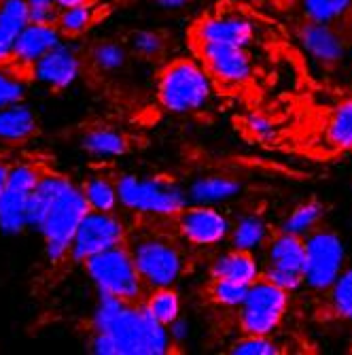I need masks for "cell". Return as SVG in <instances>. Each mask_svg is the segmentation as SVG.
<instances>
[{
  "label": "cell",
  "mask_w": 352,
  "mask_h": 355,
  "mask_svg": "<svg viewBox=\"0 0 352 355\" xmlns=\"http://www.w3.org/2000/svg\"><path fill=\"white\" fill-rule=\"evenodd\" d=\"M323 215H325V207L321 202L308 200V202L295 207L289 215H286V219L280 225V230L297 234V236H306L312 230H316V225L321 223Z\"/></svg>",
  "instance_id": "484cf974"
},
{
  "label": "cell",
  "mask_w": 352,
  "mask_h": 355,
  "mask_svg": "<svg viewBox=\"0 0 352 355\" xmlns=\"http://www.w3.org/2000/svg\"><path fill=\"white\" fill-rule=\"evenodd\" d=\"M230 236H232L234 249L252 251L268 241V223L257 215H246L238 219L236 225H232Z\"/></svg>",
  "instance_id": "d4e9b609"
},
{
  "label": "cell",
  "mask_w": 352,
  "mask_h": 355,
  "mask_svg": "<svg viewBox=\"0 0 352 355\" xmlns=\"http://www.w3.org/2000/svg\"><path fill=\"white\" fill-rule=\"evenodd\" d=\"M87 211H89V205L83 196V191L73 181L64 187L49 205L37 230L43 234L47 255L53 264L62 262L64 257H68L75 232L79 228L81 219L87 215Z\"/></svg>",
  "instance_id": "3957f363"
},
{
  "label": "cell",
  "mask_w": 352,
  "mask_h": 355,
  "mask_svg": "<svg viewBox=\"0 0 352 355\" xmlns=\"http://www.w3.org/2000/svg\"><path fill=\"white\" fill-rule=\"evenodd\" d=\"M81 145L93 157H115L125 153L127 149L125 137L113 130V128H93V130H87Z\"/></svg>",
  "instance_id": "603a6c76"
},
{
  "label": "cell",
  "mask_w": 352,
  "mask_h": 355,
  "mask_svg": "<svg viewBox=\"0 0 352 355\" xmlns=\"http://www.w3.org/2000/svg\"><path fill=\"white\" fill-rule=\"evenodd\" d=\"M174 217L180 236L196 247H214L232 232L230 219L210 205L183 207Z\"/></svg>",
  "instance_id": "30bf717a"
},
{
  "label": "cell",
  "mask_w": 352,
  "mask_h": 355,
  "mask_svg": "<svg viewBox=\"0 0 352 355\" xmlns=\"http://www.w3.org/2000/svg\"><path fill=\"white\" fill-rule=\"evenodd\" d=\"M145 311L159 321L162 326H172L176 319H180V296L174 292L170 285L166 287H153L151 294L147 296V300L142 302Z\"/></svg>",
  "instance_id": "7402d4cb"
},
{
  "label": "cell",
  "mask_w": 352,
  "mask_h": 355,
  "mask_svg": "<svg viewBox=\"0 0 352 355\" xmlns=\"http://www.w3.org/2000/svg\"><path fill=\"white\" fill-rule=\"evenodd\" d=\"M37 130V117L28 107L15 103L0 109V141H26Z\"/></svg>",
  "instance_id": "ffe728a7"
},
{
  "label": "cell",
  "mask_w": 352,
  "mask_h": 355,
  "mask_svg": "<svg viewBox=\"0 0 352 355\" xmlns=\"http://www.w3.org/2000/svg\"><path fill=\"white\" fill-rule=\"evenodd\" d=\"M289 309V294L266 279L248 285L244 302L240 304V330L244 334L270 336L284 319Z\"/></svg>",
  "instance_id": "8992f818"
},
{
  "label": "cell",
  "mask_w": 352,
  "mask_h": 355,
  "mask_svg": "<svg viewBox=\"0 0 352 355\" xmlns=\"http://www.w3.org/2000/svg\"><path fill=\"white\" fill-rule=\"evenodd\" d=\"M93 19H95L93 7H91V0H89V3H83V5L59 9L55 26H57L62 37H77L93 24Z\"/></svg>",
  "instance_id": "f1b7e54d"
},
{
  "label": "cell",
  "mask_w": 352,
  "mask_h": 355,
  "mask_svg": "<svg viewBox=\"0 0 352 355\" xmlns=\"http://www.w3.org/2000/svg\"><path fill=\"white\" fill-rule=\"evenodd\" d=\"M196 37L198 43H230L246 47L254 37V28L240 13H219L198 24Z\"/></svg>",
  "instance_id": "2e32d148"
},
{
  "label": "cell",
  "mask_w": 352,
  "mask_h": 355,
  "mask_svg": "<svg viewBox=\"0 0 352 355\" xmlns=\"http://www.w3.org/2000/svg\"><path fill=\"white\" fill-rule=\"evenodd\" d=\"M200 53L206 73L223 83L240 85L252 73V62L246 47L230 43H200Z\"/></svg>",
  "instance_id": "7c38bea8"
},
{
  "label": "cell",
  "mask_w": 352,
  "mask_h": 355,
  "mask_svg": "<svg viewBox=\"0 0 352 355\" xmlns=\"http://www.w3.org/2000/svg\"><path fill=\"white\" fill-rule=\"evenodd\" d=\"M89 58H91V64L100 73H115V71H119V69L125 67V62H127V49L121 43L102 41V43H98V45L91 49Z\"/></svg>",
  "instance_id": "f546056e"
},
{
  "label": "cell",
  "mask_w": 352,
  "mask_h": 355,
  "mask_svg": "<svg viewBox=\"0 0 352 355\" xmlns=\"http://www.w3.org/2000/svg\"><path fill=\"white\" fill-rule=\"evenodd\" d=\"M304 13L310 21L340 24L352 15V0H302Z\"/></svg>",
  "instance_id": "4316f807"
},
{
  "label": "cell",
  "mask_w": 352,
  "mask_h": 355,
  "mask_svg": "<svg viewBox=\"0 0 352 355\" xmlns=\"http://www.w3.org/2000/svg\"><path fill=\"white\" fill-rule=\"evenodd\" d=\"M327 139L335 149H352V98L344 101L331 115L327 125Z\"/></svg>",
  "instance_id": "83f0119b"
},
{
  "label": "cell",
  "mask_w": 352,
  "mask_h": 355,
  "mask_svg": "<svg viewBox=\"0 0 352 355\" xmlns=\"http://www.w3.org/2000/svg\"><path fill=\"white\" fill-rule=\"evenodd\" d=\"M59 9H66V7H75V5H83L89 3V0H55Z\"/></svg>",
  "instance_id": "ab89813d"
},
{
  "label": "cell",
  "mask_w": 352,
  "mask_h": 355,
  "mask_svg": "<svg viewBox=\"0 0 352 355\" xmlns=\"http://www.w3.org/2000/svg\"><path fill=\"white\" fill-rule=\"evenodd\" d=\"M248 123H250V128L254 132H257L259 137H268V135H272V123L266 119V117H261V115H252L250 119H248Z\"/></svg>",
  "instance_id": "74e56055"
},
{
  "label": "cell",
  "mask_w": 352,
  "mask_h": 355,
  "mask_svg": "<svg viewBox=\"0 0 352 355\" xmlns=\"http://www.w3.org/2000/svg\"><path fill=\"white\" fill-rule=\"evenodd\" d=\"M62 35L55 24H35L28 21L26 28L19 32V37L13 45L11 51V60L9 64L17 69H32L35 62L45 55L51 47H55L59 43Z\"/></svg>",
  "instance_id": "5bb4252c"
},
{
  "label": "cell",
  "mask_w": 352,
  "mask_h": 355,
  "mask_svg": "<svg viewBox=\"0 0 352 355\" xmlns=\"http://www.w3.org/2000/svg\"><path fill=\"white\" fill-rule=\"evenodd\" d=\"M28 21L26 0H3L0 3V64H9L13 45Z\"/></svg>",
  "instance_id": "d6986e66"
},
{
  "label": "cell",
  "mask_w": 352,
  "mask_h": 355,
  "mask_svg": "<svg viewBox=\"0 0 352 355\" xmlns=\"http://www.w3.org/2000/svg\"><path fill=\"white\" fill-rule=\"evenodd\" d=\"M246 289L248 285L238 283V281H230V279H212L208 294L210 298L221 304V306H228V309H236L244 302L246 296Z\"/></svg>",
  "instance_id": "d6a6232c"
},
{
  "label": "cell",
  "mask_w": 352,
  "mask_h": 355,
  "mask_svg": "<svg viewBox=\"0 0 352 355\" xmlns=\"http://www.w3.org/2000/svg\"><path fill=\"white\" fill-rule=\"evenodd\" d=\"M327 292H329L331 311L340 319L352 321V268L342 270Z\"/></svg>",
  "instance_id": "4dcf8cb0"
},
{
  "label": "cell",
  "mask_w": 352,
  "mask_h": 355,
  "mask_svg": "<svg viewBox=\"0 0 352 355\" xmlns=\"http://www.w3.org/2000/svg\"><path fill=\"white\" fill-rule=\"evenodd\" d=\"M91 351L100 355H164L170 351V334L140 302L100 294L93 311Z\"/></svg>",
  "instance_id": "6da1fadb"
},
{
  "label": "cell",
  "mask_w": 352,
  "mask_h": 355,
  "mask_svg": "<svg viewBox=\"0 0 352 355\" xmlns=\"http://www.w3.org/2000/svg\"><path fill=\"white\" fill-rule=\"evenodd\" d=\"M125 236H127L125 223L115 215V211L102 213V211L89 209L75 232L68 257L73 262L81 264L89 255H95V253L106 251L111 247L123 245Z\"/></svg>",
  "instance_id": "9c48e42d"
},
{
  "label": "cell",
  "mask_w": 352,
  "mask_h": 355,
  "mask_svg": "<svg viewBox=\"0 0 352 355\" xmlns=\"http://www.w3.org/2000/svg\"><path fill=\"white\" fill-rule=\"evenodd\" d=\"M32 75L51 89H66L81 75V58L73 47L57 43L35 62Z\"/></svg>",
  "instance_id": "4fadbf2b"
},
{
  "label": "cell",
  "mask_w": 352,
  "mask_h": 355,
  "mask_svg": "<svg viewBox=\"0 0 352 355\" xmlns=\"http://www.w3.org/2000/svg\"><path fill=\"white\" fill-rule=\"evenodd\" d=\"M127 45H130V51L136 53L142 60H155L162 58L166 51V39L155 30H136L127 39Z\"/></svg>",
  "instance_id": "1f68e13d"
},
{
  "label": "cell",
  "mask_w": 352,
  "mask_h": 355,
  "mask_svg": "<svg viewBox=\"0 0 352 355\" xmlns=\"http://www.w3.org/2000/svg\"><path fill=\"white\" fill-rule=\"evenodd\" d=\"M153 3H157L159 7H164V9H180L187 3H191V0H153Z\"/></svg>",
  "instance_id": "f35d334b"
},
{
  "label": "cell",
  "mask_w": 352,
  "mask_h": 355,
  "mask_svg": "<svg viewBox=\"0 0 352 355\" xmlns=\"http://www.w3.org/2000/svg\"><path fill=\"white\" fill-rule=\"evenodd\" d=\"M232 353H242V355H274L280 353L278 345L274 340H270V336H257V334H244V338H240L238 343H234V347L230 349Z\"/></svg>",
  "instance_id": "e575fe53"
},
{
  "label": "cell",
  "mask_w": 352,
  "mask_h": 355,
  "mask_svg": "<svg viewBox=\"0 0 352 355\" xmlns=\"http://www.w3.org/2000/svg\"><path fill=\"white\" fill-rule=\"evenodd\" d=\"M304 285L314 292H327L344 270L346 249L331 230H312L304 239Z\"/></svg>",
  "instance_id": "52a82bcc"
},
{
  "label": "cell",
  "mask_w": 352,
  "mask_h": 355,
  "mask_svg": "<svg viewBox=\"0 0 352 355\" xmlns=\"http://www.w3.org/2000/svg\"><path fill=\"white\" fill-rule=\"evenodd\" d=\"M299 41L314 60L323 64H335L346 53V39L337 24H321L308 19L299 28Z\"/></svg>",
  "instance_id": "9a60e30c"
},
{
  "label": "cell",
  "mask_w": 352,
  "mask_h": 355,
  "mask_svg": "<svg viewBox=\"0 0 352 355\" xmlns=\"http://www.w3.org/2000/svg\"><path fill=\"white\" fill-rule=\"evenodd\" d=\"M268 264L272 268H282V270H293L304 275V236L291 234V232H278L274 239L268 241Z\"/></svg>",
  "instance_id": "ac0fdd59"
},
{
  "label": "cell",
  "mask_w": 352,
  "mask_h": 355,
  "mask_svg": "<svg viewBox=\"0 0 352 355\" xmlns=\"http://www.w3.org/2000/svg\"><path fill=\"white\" fill-rule=\"evenodd\" d=\"M81 264L100 294H109L125 302H138L145 294V283L136 270L130 247H111L89 255Z\"/></svg>",
  "instance_id": "277c9868"
},
{
  "label": "cell",
  "mask_w": 352,
  "mask_h": 355,
  "mask_svg": "<svg viewBox=\"0 0 352 355\" xmlns=\"http://www.w3.org/2000/svg\"><path fill=\"white\" fill-rule=\"evenodd\" d=\"M210 277L212 279H230V281L250 285L261 277V268L250 251L232 249V251L216 257L214 264L210 266Z\"/></svg>",
  "instance_id": "e0dca14e"
},
{
  "label": "cell",
  "mask_w": 352,
  "mask_h": 355,
  "mask_svg": "<svg viewBox=\"0 0 352 355\" xmlns=\"http://www.w3.org/2000/svg\"><path fill=\"white\" fill-rule=\"evenodd\" d=\"M115 185L119 202L136 213L174 217L183 207H187L185 191L166 179H140L136 175H123Z\"/></svg>",
  "instance_id": "5b68a950"
},
{
  "label": "cell",
  "mask_w": 352,
  "mask_h": 355,
  "mask_svg": "<svg viewBox=\"0 0 352 355\" xmlns=\"http://www.w3.org/2000/svg\"><path fill=\"white\" fill-rule=\"evenodd\" d=\"M39 179H41L39 171L30 164H19L9 168L7 185L0 191V230L15 234L28 228L26 202Z\"/></svg>",
  "instance_id": "8fae6325"
},
{
  "label": "cell",
  "mask_w": 352,
  "mask_h": 355,
  "mask_svg": "<svg viewBox=\"0 0 352 355\" xmlns=\"http://www.w3.org/2000/svg\"><path fill=\"white\" fill-rule=\"evenodd\" d=\"M83 196L89 205L91 211H102V213H113L119 207V196H117V185L106 179L104 175H93L85 179L81 185Z\"/></svg>",
  "instance_id": "cb8c5ba5"
},
{
  "label": "cell",
  "mask_w": 352,
  "mask_h": 355,
  "mask_svg": "<svg viewBox=\"0 0 352 355\" xmlns=\"http://www.w3.org/2000/svg\"><path fill=\"white\" fill-rule=\"evenodd\" d=\"M261 279L274 283L276 287L284 289L286 294L297 292V289L304 285V275L302 272H293V270H282V268H272L266 266V270L261 272Z\"/></svg>",
  "instance_id": "d590c367"
},
{
  "label": "cell",
  "mask_w": 352,
  "mask_h": 355,
  "mask_svg": "<svg viewBox=\"0 0 352 355\" xmlns=\"http://www.w3.org/2000/svg\"><path fill=\"white\" fill-rule=\"evenodd\" d=\"M28 3V19L35 24H55L59 7L55 0H26Z\"/></svg>",
  "instance_id": "8d00e7d4"
},
{
  "label": "cell",
  "mask_w": 352,
  "mask_h": 355,
  "mask_svg": "<svg viewBox=\"0 0 352 355\" xmlns=\"http://www.w3.org/2000/svg\"><path fill=\"white\" fill-rule=\"evenodd\" d=\"M24 89V81L15 77V71H9L7 64H0V109L19 103Z\"/></svg>",
  "instance_id": "836d02e7"
},
{
  "label": "cell",
  "mask_w": 352,
  "mask_h": 355,
  "mask_svg": "<svg viewBox=\"0 0 352 355\" xmlns=\"http://www.w3.org/2000/svg\"><path fill=\"white\" fill-rule=\"evenodd\" d=\"M7 177H9V166L0 164V191H3L5 185H7Z\"/></svg>",
  "instance_id": "60d3db41"
},
{
  "label": "cell",
  "mask_w": 352,
  "mask_h": 355,
  "mask_svg": "<svg viewBox=\"0 0 352 355\" xmlns=\"http://www.w3.org/2000/svg\"><path fill=\"white\" fill-rule=\"evenodd\" d=\"M240 191V183L230 177H206L198 179L189 187V200L196 205H214L234 198Z\"/></svg>",
  "instance_id": "44dd1931"
},
{
  "label": "cell",
  "mask_w": 352,
  "mask_h": 355,
  "mask_svg": "<svg viewBox=\"0 0 352 355\" xmlns=\"http://www.w3.org/2000/svg\"><path fill=\"white\" fill-rule=\"evenodd\" d=\"M136 270L147 287L172 285L183 272V255L176 245L164 239H142L130 247Z\"/></svg>",
  "instance_id": "ba28073f"
},
{
  "label": "cell",
  "mask_w": 352,
  "mask_h": 355,
  "mask_svg": "<svg viewBox=\"0 0 352 355\" xmlns=\"http://www.w3.org/2000/svg\"><path fill=\"white\" fill-rule=\"evenodd\" d=\"M157 96L172 113H194L212 96V83L204 67L189 58L168 62L157 79Z\"/></svg>",
  "instance_id": "7a4b0ae2"
}]
</instances>
